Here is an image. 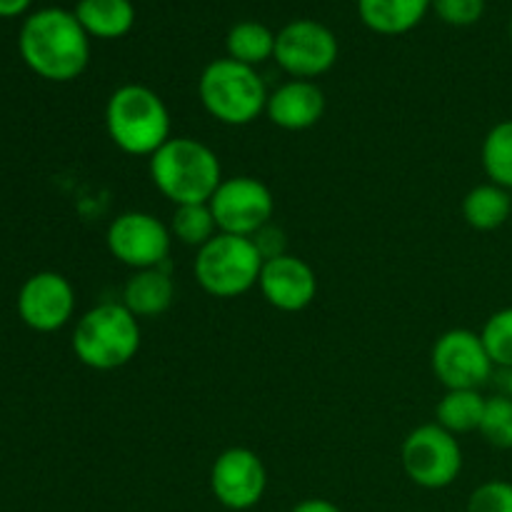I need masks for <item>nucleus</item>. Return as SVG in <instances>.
Wrapping results in <instances>:
<instances>
[{"label": "nucleus", "mask_w": 512, "mask_h": 512, "mask_svg": "<svg viewBox=\"0 0 512 512\" xmlns=\"http://www.w3.org/2000/svg\"><path fill=\"white\" fill-rule=\"evenodd\" d=\"M73 350L93 370H118L140 350L138 318L123 303H100L78 320Z\"/></svg>", "instance_id": "39448f33"}, {"label": "nucleus", "mask_w": 512, "mask_h": 512, "mask_svg": "<svg viewBox=\"0 0 512 512\" xmlns=\"http://www.w3.org/2000/svg\"><path fill=\"white\" fill-rule=\"evenodd\" d=\"M150 178L170 203H210L218 185L223 183V168L213 148L180 135L170 138L158 153L150 155Z\"/></svg>", "instance_id": "f03ea898"}, {"label": "nucleus", "mask_w": 512, "mask_h": 512, "mask_svg": "<svg viewBox=\"0 0 512 512\" xmlns=\"http://www.w3.org/2000/svg\"><path fill=\"white\" fill-rule=\"evenodd\" d=\"M433 0H358V15L378 35H405L418 28Z\"/></svg>", "instance_id": "f3484780"}, {"label": "nucleus", "mask_w": 512, "mask_h": 512, "mask_svg": "<svg viewBox=\"0 0 512 512\" xmlns=\"http://www.w3.org/2000/svg\"><path fill=\"white\" fill-rule=\"evenodd\" d=\"M258 288L273 308L283 310V313H300L318 295V278L303 258L280 253L265 258Z\"/></svg>", "instance_id": "4468645a"}, {"label": "nucleus", "mask_w": 512, "mask_h": 512, "mask_svg": "<svg viewBox=\"0 0 512 512\" xmlns=\"http://www.w3.org/2000/svg\"><path fill=\"white\" fill-rule=\"evenodd\" d=\"M75 18L90 38L118 40L135 25V5L130 0H78Z\"/></svg>", "instance_id": "a211bd4d"}, {"label": "nucleus", "mask_w": 512, "mask_h": 512, "mask_svg": "<svg viewBox=\"0 0 512 512\" xmlns=\"http://www.w3.org/2000/svg\"><path fill=\"white\" fill-rule=\"evenodd\" d=\"M275 38H278V33H273L265 23H258V20H240L225 35V50H228V58L255 68V65L273 58Z\"/></svg>", "instance_id": "412c9836"}, {"label": "nucleus", "mask_w": 512, "mask_h": 512, "mask_svg": "<svg viewBox=\"0 0 512 512\" xmlns=\"http://www.w3.org/2000/svg\"><path fill=\"white\" fill-rule=\"evenodd\" d=\"M488 398L480 390H445L435 405V423L453 435H465L480 430Z\"/></svg>", "instance_id": "aec40b11"}, {"label": "nucleus", "mask_w": 512, "mask_h": 512, "mask_svg": "<svg viewBox=\"0 0 512 512\" xmlns=\"http://www.w3.org/2000/svg\"><path fill=\"white\" fill-rule=\"evenodd\" d=\"M290 512H343V510H340L335 503H330V500L308 498V500H303V503L295 505Z\"/></svg>", "instance_id": "cd10ccee"}, {"label": "nucleus", "mask_w": 512, "mask_h": 512, "mask_svg": "<svg viewBox=\"0 0 512 512\" xmlns=\"http://www.w3.org/2000/svg\"><path fill=\"white\" fill-rule=\"evenodd\" d=\"M468 512H512V483L508 480L483 483L470 495Z\"/></svg>", "instance_id": "bb28decb"}, {"label": "nucleus", "mask_w": 512, "mask_h": 512, "mask_svg": "<svg viewBox=\"0 0 512 512\" xmlns=\"http://www.w3.org/2000/svg\"><path fill=\"white\" fill-rule=\"evenodd\" d=\"M505 395L512 398V368L508 370V375H505Z\"/></svg>", "instance_id": "c756f323"}, {"label": "nucleus", "mask_w": 512, "mask_h": 512, "mask_svg": "<svg viewBox=\"0 0 512 512\" xmlns=\"http://www.w3.org/2000/svg\"><path fill=\"white\" fill-rule=\"evenodd\" d=\"M430 365L445 390H480L495 368L480 333L468 328L440 335L430 353Z\"/></svg>", "instance_id": "9d476101"}, {"label": "nucleus", "mask_w": 512, "mask_h": 512, "mask_svg": "<svg viewBox=\"0 0 512 512\" xmlns=\"http://www.w3.org/2000/svg\"><path fill=\"white\" fill-rule=\"evenodd\" d=\"M265 113L283 130H308L323 118L325 93L313 80H288L268 95Z\"/></svg>", "instance_id": "2eb2a0df"}, {"label": "nucleus", "mask_w": 512, "mask_h": 512, "mask_svg": "<svg viewBox=\"0 0 512 512\" xmlns=\"http://www.w3.org/2000/svg\"><path fill=\"white\" fill-rule=\"evenodd\" d=\"M170 243H173V235L168 225L143 210H128L118 215L108 228L110 255L133 270L165 265Z\"/></svg>", "instance_id": "9b49d317"}, {"label": "nucleus", "mask_w": 512, "mask_h": 512, "mask_svg": "<svg viewBox=\"0 0 512 512\" xmlns=\"http://www.w3.org/2000/svg\"><path fill=\"white\" fill-rule=\"evenodd\" d=\"M105 128L123 153L150 158L170 135V113L165 100L148 85H120L105 105Z\"/></svg>", "instance_id": "7ed1b4c3"}, {"label": "nucleus", "mask_w": 512, "mask_h": 512, "mask_svg": "<svg viewBox=\"0 0 512 512\" xmlns=\"http://www.w3.org/2000/svg\"><path fill=\"white\" fill-rule=\"evenodd\" d=\"M480 163L490 183L512 193V120H500L488 130L480 148Z\"/></svg>", "instance_id": "4be33fe9"}, {"label": "nucleus", "mask_w": 512, "mask_h": 512, "mask_svg": "<svg viewBox=\"0 0 512 512\" xmlns=\"http://www.w3.org/2000/svg\"><path fill=\"white\" fill-rule=\"evenodd\" d=\"M268 470L250 448H228L210 468V490L230 510H250L263 500Z\"/></svg>", "instance_id": "f8f14e48"}, {"label": "nucleus", "mask_w": 512, "mask_h": 512, "mask_svg": "<svg viewBox=\"0 0 512 512\" xmlns=\"http://www.w3.org/2000/svg\"><path fill=\"white\" fill-rule=\"evenodd\" d=\"M18 48L28 68L40 78L68 83L88 68L90 35L78 23L75 13L45 8L25 20Z\"/></svg>", "instance_id": "f257e3e1"}, {"label": "nucleus", "mask_w": 512, "mask_h": 512, "mask_svg": "<svg viewBox=\"0 0 512 512\" xmlns=\"http://www.w3.org/2000/svg\"><path fill=\"white\" fill-rule=\"evenodd\" d=\"M175 300V283L168 270H135L123 288V305L135 318H160L168 313Z\"/></svg>", "instance_id": "dca6fc26"}, {"label": "nucleus", "mask_w": 512, "mask_h": 512, "mask_svg": "<svg viewBox=\"0 0 512 512\" xmlns=\"http://www.w3.org/2000/svg\"><path fill=\"white\" fill-rule=\"evenodd\" d=\"M338 53V38L328 25L300 18L278 30L273 60L293 80H313L338 63Z\"/></svg>", "instance_id": "1a4fd4ad"}, {"label": "nucleus", "mask_w": 512, "mask_h": 512, "mask_svg": "<svg viewBox=\"0 0 512 512\" xmlns=\"http://www.w3.org/2000/svg\"><path fill=\"white\" fill-rule=\"evenodd\" d=\"M210 210L220 233L255 238L273 220L275 198L263 180L235 175V178H223L210 198Z\"/></svg>", "instance_id": "6e6552de"}, {"label": "nucleus", "mask_w": 512, "mask_h": 512, "mask_svg": "<svg viewBox=\"0 0 512 512\" xmlns=\"http://www.w3.org/2000/svg\"><path fill=\"white\" fill-rule=\"evenodd\" d=\"M485 5L488 0H433L430 8L443 23L453 28H470L485 15Z\"/></svg>", "instance_id": "a878e982"}, {"label": "nucleus", "mask_w": 512, "mask_h": 512, "mask_svg": "<svg viewBox=\"0 0 512 512\" xmlns=\"http://www.w3.org/2000/svg\"><path fill=\"white\" fill-rule=\"evenodd\" d=\"M265 255L260 253L255 238L218 233L210 243L198 250L195 258V280L213 298H238L260 280Z\"/></svg>", "instance_id": "423d86ee"}, {"label": "nucleus", "mask_w": 512, "mask_h": 512, "mask_svg": "<svg viewBox=\"0 0 512 512\" xmlns=\"http://www.w3.org/2000/svg\"><path fill=\"white\" fill-rule=\"evenodd\" d=\"M33 0H0V18H15V15L25 13Z\"/></svg>", "instance_id": "c85d7f7f"}, {"label": "nucleus", "mask_w": 512, "mask_h": 512, "mask_svg": "<svg viewBox=\"0 0 512 512\" xmlns=\"http://www.w3.org/2000/svg\"><path fill=\"white\" fill-rule=\"evenodd\" d=\"M75 310V293L73 285L60 273L33 275L28 283L20 288L18 295V313L25 325L40 333H53L63 328Z\"/></svg>", "instance_id": "ddd939ff"}, {"label": "nucleus", "mask_w": 512, "mask_h": 512, "mask_svg": "<svg viewBox=\"0 0 512 512\" xmlns=\"http://www.w3.org/2000/svg\"><path fill=\"white\" fill-rule=\"evenodd\" d=\"M478 433L493 448L512 450V398H508V395L488 398Z\"/></svg>", "instance_id": "b1692460"}, {"label": "nucleus", "mask_w": 512, "mask_h": 512, "mask_svg": "<svg viewBox=\"0 0 512 512\" xmlns=\"http://www.w3.org/2000/svg\"><path fill=\"white\" fill-rule=\"evenodd\" d=\"M198 95L218 123L250 125L265 113L270 93L258 70L233 58H218L200 73Z\"/></svg>", "instance_id": "20e7f679"}, {"label": "nucleus", "mask_w": 512, "mask_h": 512, "mask_svg": "<svg viewBox=\"0 0 512 512\" xmlns=\"http://www.w3.org/2000/svg\"><path fill=\"white\" fill-rule=\"evenodd\" d=\"M400 463L415 485L425 490H440L458 480L463 470V448L458 435L448 433L438 423L420 425L403 440Z\"/></svg>", "instance_id": "0eeeda50"}, {"label": "nucleus", "mask_w": 512, "mask_h": 512, "mask_svg": "<svg viewBox=\"0 0 512 512\" xmlns=\"http://www.w3.org/2000/svg\"><path fill=\"white\" fill-rule=\"evenodd\" d=\"M168 228L175 240L198 250L220 233L213 210H210V203L175 205V213L170 218Z\"/></svg>", "instance_id": "5701e85b"}, {"label": "nucleus", "mask_w": 512, "mask_h": 512, "mask_svg": "<svg viewBox=\"0 0 512 512\" xmlns=\"http://www.w3.org/2000/svg\"><path fill=\"white\" fill-rule=\"evenodd\" d=\"M510 40H512V18H510Z\"/></svg>", "instance_id": "7c9ffc66"}, {"label": "nucleus", "mask_w": 512, "mask_h": 512, "mask_svg": "<svg viewBox=\"0 0 512 512\" xmlns=\"http://www.w3.org/2000/svg\"><path fill=\"white\" fill-rule=\"evenodd\" d=\"M485 350L498 368H512V308H503L488 318L480 330Z\"/></svg>", "instance_id": "393cba45"}, {"label": "nucleus", "mask_w": 512, "mask_h": 512, "mask_svg": "<svg viewBox=\"0 0 512 512\" xmlns=\"http://www.w3.org/2000/svg\"><path fill=\"white\" fill-rule=\"evenodd\" d=\"M512 215V195L510 190L500 188L495 183L475 185L463 198V218L465 223L480 233L503 228Z\"/></svg>", "instance_id": "6ab92c4d"}]
</instances>
